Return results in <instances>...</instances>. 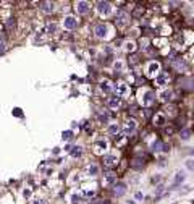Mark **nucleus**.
<instances>
[{
  "label": "nucleus",
  "mask_w": 194,
  "mask_h": 204,
  "mask_svg": "<svg viewBox=\"0 0 194 204\" xmlns=\"http://www.w3.org/2000/svg\"><path fill=\"white\" fill-rule=\"evenodd\" d=\"M110 89H112V86H110L108 83H104V84H102V91H104V92H110Z\"/></svg>",
  "instance_id": "33"
},
{
  "label": "nucleus",
  "mask_w": 194,
  "mask_h": 204,
  "mask_svg": "<svg viewBox=\"0 0 194 204\" xmlns=\"http://www.w3.org/2000/svg\"><path fill=\"white\" fill-rule=\"evenodd\" d=\"M184 178H186L184 172H178L176 177H175V183H181V182H184Z\"/></svg>",
  "instance_id": "23"
},
{
  "label": "nucleus",
  "mask_w": 194,
  "mask_h": 204,
  "mask_svg": "<svg viewBox=\"0 0 194 204\" xmlns=\"http://www.w3.org/2000/svg\"><path fill=\"white\" fill-rule=\"evenodd\" d=\"M143 198V193H136V199H141Z\"/></svg>",
  "instance_id": "41"
},
{
  "label": "nucleus",
  "mask_w": 194,
  "mask_h": 204,
  "mask_svg": "<svg viewBox=\"0 0 194 204\" xmlns=\"http://www.w3.org/2000/svg\"><path fill=\"white\" fill-rule=\"evenodd\" d=\"M155 102V94L152 91H149V92H146V96L143 99V104L144 105H152V104Z\"/></svg>",
  "instance_id": "12"
},
{
  "label": "nucleus",
  "mask_w": 194,
  "mask_h": 204,
  "mask_svg": "<svg viewBox=\"0 0 194 204\" xmlns=\"http://www.w3.org/2000/svg\"><path fill=\"white\" fill-rule=\"evenodd\" d=\"M63 26L67 28V29H74V28L78 26V20L74 16H67L63 20Z\"/></svg>",
  "instance_id": "7"
},
{
  "label": "nucleus",
  "mask_w": 194,
  "mask_h": 204,
  "mask_svg": "<svg viewBox=\"0 0 194 204\" xmlns=\"http://www.w3.org/2000/svg\"><path fill=\"white\" fill-rule=\"evenodd\" d=\"M13 28H15V18H8V21H7V29L12 31Z\"/></svg>",
  "instance_id": "25"
},
{
  "label": "nucleus",
  "mask_w": 194,
  "mask_h": 204,
  "mask_svg": "<svg viewBox=\"0 0 194 204\" xmlns=\"http://www.w3.org/2000/svg\"><path fill=\"white\" fill-rule=\"evenodd\" d=\"M81 194H78V193H74V194H71V198H70V201H71L73 204H78L79 201H81Z\"/></svg>",
  "instance_id": "24"
},
{
  "label": "nucleus",
  "mask_w": 194,
  "mask_h": 204,
  "mask_svg": "<svg viewBox=\"0 0 194 204\" xmlns=\"http://www.w3.org/2000/svg\"><path fill=\"white\" fill-rule=\"evenodd\" d=\"M115 92H117V97H126V96H130L131 94V88L128 86V84L125 83H118L117 86H115Z\"/></svg>",
  "instance_id": "1"
},
{
  "label": "nucleus",
  "mask_w": 194,
  "mask_h": 204,
  "mask_svg": "<svg viewBox=\"0 0 194 204\" xmlns=\"http://www.w3.org/2000/svg\"><path fill=\"white\" fill-rule=\"evenodd\" d=\"M159 180H160V177H154V178H152V183H155V182H159Z\"/></svg>",
  "instance_id": "42"
},
{
  "label": "nucleus",
  "mask_w": 194,
  "mask_h": 204,
  "mask_svg": "<svg viewBox=\"0 0 194 204\" xmlns=\"http://www.w3.org/2000/svg\"><path fill=\"white\" fill-rule=\"evenodd\" d=\"M175 131H176V128H175V126H168V128H165V130H163V135L168 136V135H173Z\"/></svg>",
  "instance_id": "27"
},
{
  "label": "nucleus",
  "mask_w": 194,
  "mask_h": 204,
  "mask_svg": "<svg viewBox=\"0 0 194 204\" xmlns=\"http://www.w3.org/2000/svg\"><path fill=\"white\" fill-rule=\"evenodd\" d=\"M55 31H57V25H55V23H50V25L47 26V32H50V34H52V32H55Z\"/></svg>",
  "instance_id": "29"
},
{
  "label": "nucleus",
  "mask_w": 194,
  "mask_h": 204,
  "mask_svg": "<svg viewBox=\"0 0 194 204\" xmlns=\"http://www.w3.org/2000/svg\"><path fill=\"white\" fill-rule=\"evenodd\" d=\"M97 12L100 13V15L107 16L108 13L112 12V5H110L108 2H99V3H97Z\"/></svg>",
  "instance_id": "4"
},
{
  "label": "nucleus",
  "mask_w": 194,
  "mask_h": 204,
  "mask_svg": "<svg viewBox=\"0 0 194 204\" xmlns=\"http://www.w3.org/2000/svg\"><path fill=\"white\" fill-rule=\"evenodd\" d=\"M61 138H63L65 141H68V139H71L73 138V131H63V135H61Z\"/></svg>",
  "instance_id": "26"
},
{
  "label": "nucleus",
  "mask_w": 194,
  "mask_h": 204,
  "mask_svg": "<svg viewBox=\"0 0 194 204\" xmlns=\"http://www.w3.org/2000/svg\"><path fill=\"white\" fill-rule=\"evenodd\" d=\"M118 131H120V125H118V123H112V125L108 126V133H110V135H118Z\"/></svg>",
  "instance_id": "20"
},
{
  "label": "nucleus",
  "mask_w": 194,
  "mask_h": 204,
  "mask_svg": "<svg viewBox=\"0 0 194 204\" xmlns=\"http://www.w3.org/2000/svg\"><path fill=\"white\" fill-rule=\"evenodd\" d=\"M159 70H160L159 62H150V63L147 65V73L150 75V76H155V75L159 73Z\"/></svg>",
  "instance_id": "11"
},
{
  "label": "nucleus",
  "mask_w": 194,
  "mask_h": 204,
  "mask_svg": "<svg viewBox=\"0 0 194 204\" xmlns=\"http://www.w3.org/2000/svg\"><path fill=\"white\" fill-rule=\"evenodd\" d=\"M189 135H191V131H189V130H184V131L181 133V138H183V139H188Z\"/></svg>",
  "instance_id": "37"
},
{
  "label": "nucleus",
  "mask_w": 194,
  "mask_h": 204,
  "mask_svg": "<svg viewBox=\"0 0 194 204\" xmlns=\"http://www.w3.org/2000/svg\"><path fill=\"white\" fill-rule=\"evenodd\" d=\"M149 44V39H146V37H144V39H141V47H143V49H147V45Z\"/></svg>",
  "instance_id": "35"
},
{
  "label": "nucleus",
  "mask_w": 194,
  "mask_h": 204,
  "mask_svg": "<svg viewBox=\"0 0 194 204\" xmlns=\"http://www.w3.org/2000/svg\"><path fill=\"white\" fill-rule=\"evenodd\" d=\"M126 193V185L125 183H115L113 185V194L115 196H123Z\"/></svg>",
  "instance_id": "8"
},
{
  "label": "nucleus",
  "mask_w": 194,
  "mask_h": 204,
  "mask_svg": "<svg viewBox=\"0 0 194 204\" xmlns=\"http://www.w3.org/2000/svg\"><path fill=\"white\" fill-rule=\"evenodd\" d=\"M168 75L167 73H162V75H159L157 78H155V84H157V86H163V84H167L168 83Z\"/></svg>",
  "instance_id": "14"
},
{
  "label": "nucleus",
  "mask_w": 194,
  "mask_h": 204,
  "mask_svg": "<svg viewBox=\"0 0 194 204\" xmlns=\"http://www.w3.org/2000/svg\"><path fill=\"white\" fill-rule=\"evenodd\" d=\"M89 204H108L105 199H94V201H91Z\"/></svg>",
  "instance_id": "34"
},
{
  "label": "nucleus",
  "mask_w": 194,
  "mask_h": 204,
  "mask_svg": "<svg viewBox=\"0 0 194 204\" xmlns=\"http://www.w3.org/2000/svg\"><path fill=\"white\" fill-rule=\"evenodd\" d=\"M107 146H108V144H107V141H97L94 148H96V152L100 154L102 151H105V149H107Z\"/></svg>",
  "instance_id": "17"
},
{
  "label": "nucleus",
  "mask_w": 194,
  "mask_h": 204,
  "mask_svg": "<svg viewBox=\"0 0 194 204\" xmlns=\"http://www.w3.org/2000/svg\"><path fill=\"white\" fill-rule=\"evenodd\" d=\"M41 10L44 13H52L55 10V5L52 2H41Z\"/></svg>",
  "instance_id": "13"
},
{
  "label": "nucleus",
  "mask_w": 194,
  "mask_h": 204,
  "mask_svg": "<svg viewBox=\"0 0 194 204\" xmlns=\"http://www.w3.org/2000/svg\"><path fill=\"white\" fill-rule=\"evenodd\" d=\"M74 10H76L79 15H86V13L91 10V5H89L87 2H84V0H79V2L74 3Z\"/></svg>",
  "instance_id": "3"
},
{
  "label": "nucleus",
  "mask_w": 194,
  "mask_h": 204,
  "mask_svg": "<svg viewBox=\"0 0 194 204\" xmlns=\"http://www.w3.org/2000/svg\"><path fill=\"white\" fill-rule=\"evenodd\" d=\"M152 122H154V125H155V126H162L163 123H167V118H165L163 113L157 112V113H155V115L152 117Z\"/></svg>",
  "instance_id": "9"
},
{
  "label": "nucleus",
  "mask_w": 194,
  "mask_h": 204,
  "mask_svg": "<svg viewBox=\"0 0 194 204\" xmlns=\"http://www.w3.org/2000/svg\"><path fill=\"white\" fill-rule=\"evenodd\" d=\"M117 164H118V159H117V156H113V154L104 156V165H105L107 169H112V167H115Z\"/></svg>",
  "instance_id": "5"
},
{
  "label": "nucleus",
  "mask_w": 194,
  "mask_h": 204,
  "mask_svg": "<svg viewBox=\"0 0 194 204\" xmlns=\"http://www.w3.org/2000/svg\"><path fill=\"white\" fill-rule=\"evenodd\" d=\"M162 148H163L162 141H155V143L152 144V149H154V151H160V149H162Z\"/></svg>",
  "instance_id": "28"
},
{
  "label": "nucleus",
  "mask_w": 194,
  "mask_h": 204,
  "mask_svg": "<svg viewBox=\"0 0 194 204\" xmlns=\"http://www.w3.org/2000/svg\"><path fill=\"white\" fill-rule=\"evenodd\" d=\"M143 13H144V8H143V7H138V8H136V10L133 12V15H131V16H133L134 20H138V18L143 16Z\"/></svg>",
  "instance_id": "22"
},
{
  "label": "nucleus",
  "mask_w": 194,
  "mask_h": 204,
  "mask_svg": "<svg viewBox=\"0 0 194 204\" xmlns=\"http://www.w3.org/2000/svg\"><path fill=\"white\" fill-rule=\"evenodd\" d=\"M170 97H172V92H170V91H163V92H162V99H163L165 102L170 101Z\"/></svg>",
  "instance_id": "30"
},
{
  "label": "nucleus",
  "mask_w": 194,
  "mask_h": 204,
  "mask_svg": "<svg viewBox=\"0 0 194 204\" xmlns=\"http://www.w3.org/2000/svg\"><path fill=\"white\" fill-rule=\"evenodd\" d=\"M115 23L117 26H125L130 23V15L125 12V10H118L117 15H115Z\"/></svg>",
  "instance_id": "2"
},
{
  "label": "nucleus",
  "mask_w": 194,
  "mask_h": 204,
  "mask_svg": "<svg viewBox=\"0 0 194 204\" xmlns=\"http://www.w3.org/2000/svg\"><path fill=\"white\" fill-rule=\"evenodd\" d=\"M131 167L136 169V170H139V169H143L144 167V160L143 159H139V157H136L133 162H131Z\"/></svg>",
  "instance_id": "18"
},
{
  "label": "nucleus",
  "mask_w": 194,
  "mask_h": 204,
  "mask_svg": "<svg viewBox=\"0 0 194 204\" xmlns=\"http://www.w3.org/2000/svg\"><path fill=\"white\" fill-rule=\"evenodd\" d=\"M120 104H121V99L117 97V96H112L110 99H108V107H110V109H118V107H120Z\"/></svg>",
  "instance_id": "15"
},
{
  "label": "nucleus",
  "mask_w": 194,
  "mask_h": 204,
  "mask_svg": "<svg viewBox=\"0 0 194 204\" xmlns=\"http://www.w3.org/2000/svg\"><path fill=\"white\" fill-rule=\"evenodd\" d=\"M113 68H115V73H120L121 68H123V63H121V62H117V63L113 65Z\"/></svg>",
  "instance_id": "31"
},
{
  "label": "nucleus",
  "mask_w": 194,
  "mask_h": 204,
  "mask_svg": "<svg viewBox=\"0 0 194 204\" xmlns=\"http://www.w3.org/2000/svg\"><path fill=\"white\" fill-rule=\"evenodd\" d=\"M126 143V136L125 135H117V139H115V146H123Z\"/></svg>",
  "instance_id": "21"
},
{
  "label": "nucleus",
  "mask_w": 194,
  "mask_h": 204,
  "mask_svg": "<svg viewBox=\"0 0 194 204\" xmlns=\"http://www.w3.org/2000/svg\"><path fill=\"white\" fill-rule=\"evenodd\" d=\"M70 154H71L73 157H79V156L83 154V149L79 148V146H74V148H70Z\"/></svg>",
  "instance_id": "19"
},
{
  "label": "nucleus",
  "mask_w": 194,
  "mask_h": 204,
  "mask_svg": "<svg viewBox=\"0 0 194 204\" xmlns=\"http://www.w3.org/2000/svg\"><path fill=\"white\" fill-rule=\"evenodd\" d=\"M107 34H108V26L105 23H100V25L96 28V36L99 39H104V37H107Z\"/></svg>",
  "instance_id": "6"
},
{
  "label": "nucleus",
  "mask_w": 194,
  "mask_h": 204,
  "mask_svg": "<svg viewBox=\"0 0 194 204\" xmlns=\"http://www.w3.org/2000/svg\"><path fill=\"white\" fill-rule=\"evenodd\" d=\"M87 172L91 173V175H96L97 173V167H96V165H91V167L87 169Z\"/></svg>",
  "instance_id": "36"
},
{
  "label": "nucleus",
  "mask_w": 194,
  "mask_h": 204,
  "mask_svg": "<svg viewBox=\"0 0 194 204\" xmlns=\"http://www.w3.org/2000/svg\"><path fill=\"white\" fill-rule=\"evenodd\" d=\"M99 118H100V122H107L108 120V115H107V113H100Z\"/></svg>",
  "instance_id": "38"
},
{
  "label": "nucleus",
  "mask_w": 194,
  "mask_h": 204,
  "mask_svg": "<svg viewBox=\"0 0 194 204\" xmlns=\"http://www.w3.org/2000/svg\"><path fill=\"white\" fill-rule=\"evenodd\" d=\"M136 49V44H134V42H128V44H126V50L128 52H133Z\"/></svg>",
  "instance_id": "32"
},
{
  "label": "nucleus",
  "mask_w": 194,
  "mask_h": 204,
  "mask_svg": "<svg viewBox=\"0 0 194 204\" xmlns=\"http://www.w3.org/2000/svg\"><path fill=\"white\" fill-rule=\"evenodd\" d=\"M105 182L110 183V185H115V182H117V173L115 172H107L105 173Z\"/></svg>",
  "instance_id": "16"
},
{
  "label": "nucleus",
  "mask_w": 194,
  "mask_h": 204,
  "mask_svg": "<svg viewBox=\"0 0 194 204\" xmlns=\"http://www.w3.org/2000/svg\"><path fill=\"white\" fill-rule=\"evenodd\" d=\"M84 194H86V196H87V198H92V196H94V191H86V193H84Z\"/></svg>",
  "instance_id": "40"
},
{
  "label": "nucleus",
  "mask_w": 194,
  "mask_h": 204,
  "mask_svg": "<svg viewBox=\"0 0 194 204\" xmlns=\"http://www.w3.org/2000/svg\"><path fill=\"white\" fill-rule=\"evenodd\" d=\"M32 204H47L44 199H34V201H32Z\"/></svg>",
  "instance_id": "39"
},
{
  "label": "nucleus",
  "mask_w": 194,
  "mask_h": 204,
  "mask_svg": "<svg viewBox=\"0 0 194 204\" xmlns=\"http://www.w3.org/2000/svg\"><path fill=\"white\" fill-rule=\"evenodd\" d=\"M136 128V122L134 120H126L125 125H123V133L125 135H130V133H133Z\"/></svg>",
  "instance_id": "10"
}]
</instances>
